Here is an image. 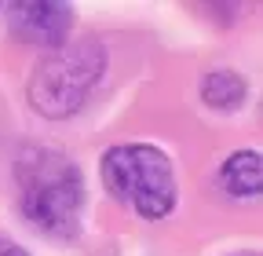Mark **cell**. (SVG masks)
I'll use <instances>...</instances> for the list:
<instances>
[{
	"label": "cell",
	"instance_id": "6da1fadb",
	"mask_svg": "<svg viewBox=\"0 0 263 256\" xmlns=\"http://www.w3.org/2000/svg\"><path fill=\"white\" fill-rule=\"evenodd\" d=\"M22 216L48 238H73L84 212V176L70 154L29 143L15 161Z\"/></svg>",
	"mask_w": 263,
	"mask_h": 256
},
{
	"label": "cell",
	"instance_id": "7a4b0ae2",
	"mask_svg": "<svg viewBox=\"0 0 263 256\" xmlns=\"http://www.w3.org/2000/svg\"><path fill=\"white\" fill-rule=\"evenodd\" d=\"M106 74V44L99 37H77L44 51L26 81V99L48 121L73 117Z\"/></svg>",
	"mask_w": 263,
	"mask_h": 256
},
{
	"label": "cell",
	"instance_id": "3957f363",
	"mask_svg": "<svg viewBox=\"0 0 263 256\" xmlns=\"http://www.w3.org/2000/svg\"><path fill=\"white\" fill-rule=\"evenodd\" d=\"M99 169L110 198L143 220H164L176 209V172L164 150L150 143H117L103 154Z\"/></svg>",
	"mask_w": 263,
	"mask_h": 256
},
{
	"label": "cell",
	"instance_id": "277c9868",
	"mask_svg": "<svg viewBox=\"0 0 263 256\" xmlns=\"http://www.w3.org/2000/svg\"><path fill=\"white\" fill-rule=\"evenodd\" d=\"M11 29L26 44H44L48 51L70 41L73 29V8L59 0H29V4H11Z\"/></svg>",
	"mask_w": 263,
	"mask_h": 256
},
{
	"label": "cell",
	"instance_id": "5b68a950",
	"mask_svg": "<svg viewBox=\"0 0 263 256\" xmlns=\"http://www.w3.org/2000/svg\"><path fill=\"white\" fill-rule=\"evenodd\" d=\"M263 183V165L256 150H238L219 165V187L230 198H259Z\"/></svg>",
	"mask_w": 263,
	"mask_h": 256
},
{
	"label": "cell",
	"instance_id": "8992f818",
	"mask_svg": "<svg viewBox=\"0 0 263 256\" xmlns=\"http://www.w3.org/2000/svg\"><path fill=\"white\" fill-rule=\"evenodd\" d=\"M201 99H205V106L227 114V110H238V106L249 99V84H245V77H241L238 70L219 66V70H209V74H205V81H201Z\"/></svg>",
	"mask_w": 263,
	"mask_h": 256
},
{
	"label": "cell",
	"instance_id": "52a82bcc",
	"mask_svg": "<svg viewBox=\"0 0 263 256\" xmlns=\"http://www.w3.org/2000/svg\"><path fill=\"white\" fill-rule=\"evenodd\" d=\"M0 256H29L18 242H11V238H0Z\"/></svg>",
	"mask_w": 263,
	"mask_h": 256
}]
</instances>
